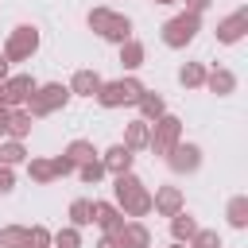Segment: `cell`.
<instances>
[{
  "label": "cell",
  "mask_w": 248,
  "mask_h": 248,
  "mask_svg": "<svg viewBox=\"0 0 248 248\" xmlns=\"http://www.w3.org/2000/svg\"><path fill=\"white\" fill-rule=\"evenodd\" d=\"M74 174H81V182H93V186H97V182L105 178V167H101V155H97V159H89V163H81V167H78Z\"/></svg>",
  "instance_id": "obj_31"
},
{
  "label": "cell",
  "mask_w": 248,
  "mask_h": 248,
  "mask_svg": "<svg viewBox=\"0 0 248 248\" xmlns=\"http://www.w3.org/2000/svg\"><path fill=\"white\" fill-rule=\"evenodd\" d=\"M140 93H143V81L128 74V78H116V81H101L97 105H101V108H124V105H136Z\"/></svg>",
  "instance_id": "obj_3"
},
{
  "label": "cell",
  "mask_w": 248,
  "mask_h": 248,
  "mask_svg": "<svg viewBox=\"0 0 248 248\" xmlns=\"http://www.w3.org/2000/svg\"><path fill=\"white\" fill-rule=\"evenodd\" d=\"M186 248H225V244H221L217 229H198V232L186 240Z\"/></svg>",
  "instance_id": "obj_30"
},
{
  "label": "cell",
  "mask_w": 248,
  "mask_h": 248,
  "mask_svg": "<svg viewBox=\"0 0 248 248\" xmlns=\"http://www.w3.org/2000/svg\"><path fill=\"white\" fill-rule=\"evenodd\" d=\"M70 105V89L62 85V81H46V85H39L31 97H27V116L31 120H39V116H50V112H58V108H66Z\"/></svg>",
  "instance_id": "obj_4"
},
{
  "label": "cell",
  "mask_w": 248,
  "mask_h": 248,
  "mask_svg": "<svg viewBox=\"0 0 248 248\" xmlns=\"http://www.w3.org/2000/svg\"><path fill=\"white\" fill-rule=\"evenodd\" d=\"M225 217H229V225H232V229H248V198H244V194L229 198V205H225Z\"/></svg>",
  "instance_id": "obj_24"
},
{
  "label": "cell",
  "mask_w": 248,
  "mask_h": 248,
  "mask_svg": "<svg viewBox=\"0 0 248 248\" xmlns=\"http://www.w3.org/2000/svg\"><path fill=\"white\" fill-rule=\"evenodd\" d=\"M12 190H16V170L0 167V194H12Z\"/></svg>",
  "instance_id": "obj_34"
},
{
  "label": "cell",
  "mask_w": 248,
  "mask_h": 248,
  "mask_svg": "<svg viewBox=\"0 0 248 248\" xmlns=\"http://www.w3.org/2000/svg\"><path fill=\"white\" fill-rule=\"evenodd\" d=\"M198 229H202V225H198V221H194V217H190L186 209H178V213L170 217V236H174L178 244H186V240H190V236H194Z\"/></svg>",
  "instance_id": "obj_23"
},
{
  "label": "cell",
  "mask_w": 248,
  "mask_h": 248,
  "mask_svg": "<svg viewBox=\"0 0 248 248\" xmlns=\"http://www.w3.org/2000/svg\"><path fill=\"white\" fill-rule=\"evenodd\" d=\"M62 155H66V159H70L74 167H81V163H89V159H97L101 151H97V147H93L89 140H70V143L62 147Z\"/></svg>",
  "instance_id": "obj_22"
},
{
  "label": "cell",
  "mask_w": 248,
  "mask_h": 248,
  "mask_svg": "<svg viewBox=\"0 0 248 248\" xmlns=\"http://www.w3.org/2000/svg\"><path fill=\"white\" fill-rule=\"evenodd\" d=\"M50 248H81V229L62 225L58 232H50Z\"/></svg>",
  "instance_id": "obj_29"
},
{
  "label": "cell",
  "mask_w": 248,
  "mask_h": 248,
  "mask_svg": "<svg viewBox=\"0 0 248 248\" xmlns=\"http://www.w3.org/2000/svg\"><path fill=\"white\" fill-rule=\"evenodd\" d=\"M27 248H50V229L46 225H31L27 229Z\"/></svg>",
  "instance_id": "obj_32"
},
{
  "label": "cell",
  "mask_w": 248,
  "mask_h": 248,
  "mask_svg": "<svg viewBox=\"0 0 248 248\" xmlns=\"http://www.w3.org/2000/svg\"><path fill=\"white\" fill-rule=\"evenodd\" d=\"M70 97H97V89H101V74L97 70H78L74 78H70Z\"/></svg>",
  "instance_id": "obj_15"
},
{
  "label": "cell",
  "mask_w": 248,
  "mask_h": 248,
  "mask_svg": "<svg viewBox=\"0 0 248 248\" xmlns=\"http://www.w3.org/2000/svg\"><path fill=\"white\" fill-rule=\"evenodd\" d=\"M132 159H136V155H132L124 143H112L108 151H101V167H105V174H112V178H116V174H128V170H132Z\"/></svg>",
  "instance_id": "obj_13"
},
{
  "label": "cell",
  "mask_w": 248,
  "mask_h": 248,
  "mask_svg": "<svg viewBox=\"0 0 248 248\" xmlns=\"http://www.w3.org/2000/svg\"><path fill=\"white\" fill-rule=\"evenodd\" d=\"M93 225L101 229V236H116L124 229V213L116 209V202H93Z\"/></svg>",
  "instance_id": "obj_11"
},
{
  "label": "cell",
  "mask_w": 248,
  "mask_h": 248,
  "mask_svg": "<svg viewBox=\"0 0 248 248\" xmlns=\"http://www.w3.org/2000/svg\"><path fill=\"white\" fill-rule=\"evenodd\" d=\"M27 174H31L35 186H50V182H54V167H50V159H27Z\"/></svg>",
  "instance_id": "obj_27"
},
{
  "label": "cell",
  "mask_w": 248,
  "mask_h": 248,
  "mask_svg": "<svg viewBox=\"0 0 248 248\" xmlns=\"http://www.w3.org/2000/svg\"><path fill=\"white\" fill-rule=\"evenodd\" d=\"M4 128H8V108L0 105V136H4Z\"/></svg>",
  "instance_id": "obj_38"
},
{
  "label": "cell",
  "mask_w": 248,
  "mask_h": 248,
  "mask_svg": "<svg viewBox=\"0 0 248 248\" xmlns=\"http://www.w3.org/2000/svg\"><path fill=\"white\" fill-rule=\"evenodd\" d=\"M35 89H39V81L31 74H8V81H0V105L4 108H23Z\"/></svg>",
  "instance_id": "obj_7"
},
{
  "label": "cell",
  "mask_w": 248,
  "mask_h": 248,
  "mask_svg": "<svg viewBox=\"0 0 248 248\" xmlns=\"http://www.w3.org/2000/svg\"><path fill=\"white\" fill-rule=\"evenodd\" d=\"M120 248H151V229L143 221H124V229L116 232Z\"/></svg>",
  "instance_id": "obj_14"
},
{
  "label": "cell",
  "mask_w": 248,
  "mask_h": 248,
  "mask_svg": "<svg viewBox=\"0 0 248 248\" xmlns=\"http://www.w3.org/2000/svg\"><path fill=\"white\" fill-rule=\"evenodd\" d=\"M50 167H54V178H66V174H74V170H78L66 155H54V159H50Z\"/></svg>",
  "instance_id": "obj_33"
},
{
  "label": "cell",
  "mask_w": 248,
  "mask_h": 248,
  "mask_svg": "<svg viewBox=\"0 0 248 248\" xmlns=\"http://www.w3.org/2000/svg\"><path fill=\"white\" fill-rule=\"evenodd\" d=\"M35 50H39V27H35V23L12 27L8 39H4V46H0V54L8 58V66H12V62H31Z\"/></svg>",
  "instance_id": "obj_5"
},
{
  "label": "cell",
  "mask_w": 248,
  "mask_h": 248,
  "mask_svg": "<svg viewBox=\"0 0 248 248\" xmlns=\"http://www.w3.org/2000/svg\"><path fill=\"white\" fill-rule=\"evenodd\" d=\"M70 225H74V229L93 225V202H89V198H74V202H70Z\"/></svg>",
  "instance_id": "obj_25"
},
{
  "label": "cell",
  "mask_w": 248,
  "mask_h": 248,
  "mask_svg": "<svg viewBox=\"0 0 248 248\" xmlns=\"http://www.w3.org/2000/svg\"><path fill=\"white\" fill-rule=\"evenodd\" d=\"M205 74H209L205 62H182L178 66V85L182 89H202L205 85Z\"/></svg>",
  "instance_id": "obj_20"
},
{
  "label": "cell",
  "mask_w": 248,
  "mask_h": 248,
  "mask_svg": "<svg viewBox=\"0 0 248 248\" xmlns=\"http://www.w3.org/2000/svg\"><path fill=\"white\" fill-rule=\"evenodd\" d=\"M174 143H182V120H178V116H170V112H163V116L151 124V136H147V151L167 159Z\"/></svg>",
  "instance_id": "obj_6"
},
{
  "label": "cell",
  "mask_w": 248,
  "mask_h": 248,
  "mask_svg": "<svg viewBox=\"0 0 248 248\" xmlns=\"http://www.w3.org/2000/svg\"><path fill=\"white\" fill-rule=\"evenodd\" d=\"M116 209H120L128 221H140V217H147V213H151V190H147V186L132 190L128 198H120V202H116Z\"/></svg>",
  "instance_id": "obj_12"
},
{
  "label": "cell",
  "mask_w": 248,
  "mask_h": 248,
  "mask_svg": "<svg viewBox=\"0 0 248 248\" xmlns=\"http://www.w3.org/2000/svg\"><path fill=\"white\" fill-rule=\"evenodd\" d=\"M155 4H163V8H170V4H182V0H155Z\"/></svg>",
  "instance_id": "obj_39"
},
{
  "label": "cell",
  "mask_w": 248,
  "mask_h": 248,
  "mask_svg": "<svg viewBox=\"0 0 248 248\" xmlns=\"http://www.w3.org/2000/svg\"><path fill=\"white\" fill-rule=\"evenodd\" d=\"M147 136H151V124L147 120H132L124 128V147L136 155V151H147Z\"/></svg>",
  "instance_id": "obj_19"
},
{
  "label": "cell",
  "mask_w": 248,
  "mask_h": 248,
  "mask_svg": "<svg viewBox=\"0 0 248 248\" xmlns=\"http://www.w3.org/2000/svg\"><path fill=\"white\" fill-rule=\"evenodd\" d=\"M136 108H140V120H147V124H155L163 112H167V101L159 97V93H151V89H143L140 93V101H136Z\"/></svg>",
  "instance_id": "obj_17"
},
{
  "label": "cell",
  "mask_w": 248,
  "mask_h": 248,
  "mask_svg": "<svg viewBox=\"0 0 248 248\" xmlns=\"http://www.w3.org/2000/svg\"><path fill=\"white\" fill-rule=\"evenodd\" d=\"M198 31H202V16H194V12H178V16H170V19L159 27V39H163V46L182 50V46H190V43L198 39Z\"/></svg>",
  "instance_id": "obj_2"
},
{
  "label": "cell",
  "mask_w": 248,
  "mask_h": 248,
  "mask_svg": "<svg viewBox=\"0 0 248 248\" xmlns=\"http://www.w3.org/2000/svg\"><path fill=\"white\" fill-rule=\"evenodd\" d=\"M0 248H27V225H4L0 229Z\"/></svg>",
  "instance_id": "obj_28"
},
{
  "label": "cell",
  "mask_w": 248,
  "mask_h": 248,
  "mask_svg": "<svg viewBox=\"0 0 248 248\" xmlns=\"http://www.w3.org/2000/svg\"><path fill=\"white\" fill-rule=\"evenodd\" d=\"M31 124H35V120L27 116V108H8V128H4V136L23 143V140L31 136Z\"/></svg>",
  "instance_id": "obj_18"
},
{
  "label": "cell",
  "mask_w": 248,
  "mask_h": 248,
  "mask_svg": "<svg viewBox=\"0 0 248 248\" xmlns=\"http://www.w3.org/2000/svg\"><path fill=\"white\" fill-rule=\"evenodd\" d=\"M97 248H120V244H116V236H101V240H97Z\"/></svg>",
  "instance_id": "obj_36"
},
{
  "label": "cell",
  "mask_w": 248,
  "mask_h": 248,
  "mask_svg": "<svg viewBox=\"0 0 248 248\" xmlns=\"http://www.w3.org/2000/svg\"><path fill=\"white\" fill-rule=\"evenodd\" d=\"M85 23H89V31L93 35H101L105 43H128L132 39V19L124 16V12H112V8H89V16H85Z\"/></svg>",
  "instance_id": "obj_1"
},
{
  "label": "cell",
  "mask_w": 248,
  "mask_h": 248,
  "mask_svg": "<svg viewBox=\"0 0 248 248\" xmlns=\"http://www.w3.org/2000/svg\"><path fill=\"white\" fill-rule=\"evenodd\" d=\"M170 248H186V244H178V240H174V244H170Z\"/></svg>",
  "instance_id": "obj_40"
},
{
  "label": "cell",
  "mask_w": 248,
  "mask_h": 248,
  "mask_svg": "<svg viewBox=\"0 0 248 248\" xmlns=\"http://www.w3.org/2000/svg\"><path fill=\"white\" fill-rule=\"evenodd\" d=\"M182 4H186L182 12H194V16H202V12H205V8L213 4V0H182Z\"/></svg>",
  "instance_id": "obj_35"
},
{
  "label": "cell",
  "mask_w": 248,
  "mask_h": 248,
  "mask_svg": "<svg viewBox=\"0 0 248 248\" xmlns=\"http://www.w3.org/2000/svg\"><path fill=\"white\" fill-rule=\"evenodd\" d=\"M0 81H8V58L0 54Z\"/></svg>",
  "instance_id": "obj_37"
},
{
  "label": "cell",
  "mask_w": 248,
  "mask_h": 248,
  "mask_svg": "<svg viewBox=\"0 0 248 248\" xmlns=\"http://www.w3.org/2000/svg\"><path fill=\"white\" fill-rule=\"evenodd\" d=\"M167 167L174 170V174H194L198 167H202V147L198 143H174L170 147V155H167Z\"/></svg>",
  "instance_id": "obj_8"
},
{
  "label": "cell",
  "mask_w": 248,
  "mask_h": 248,
  "mask_svg": "<svg viewBox=\"0 0 248 248\" xmlns=\"http://www.w3.org/2000/svg\"><path fill=\"white\" fill-rule=\"evenodd\" d=\"M244 35H248V8H236V12H229L225 19H217V43L232 46V43H240Z\"/></svg>",
  "instance_id": "obj_9"
},
{
  "label": "cell",
  "mask_w": 248,
  "mask_h": 248,
  "mask_svg": "<svg viewBox=\"0 0 248 248\" xmlns=\"http://www.w3.org/2000/svg\"><path fill=\"white\" fill-rule=\"evenodd\" d=\"M143 58H147V50H143V43L140 39H128V43H120V66L132 74V70H140L143 66Z\"/></svg>",
  "instance_id": "obj_21"
},
{
  "label": "cell",
  "mask_w": 248,
  "mask_h": 248,
  "mask_svg": "<svg viewBox=\"0 0 248 248\" xmlns=\"http://www.w3.org/2000/svg\"><path fill=\"white\" fill-rule=\"evenodd\" d=\"M178 209H186L182 190H178V186H155V194H151V213H159V217H174Z\"/></svg>",
  "instance_id": "obj_10"
},
{
  "label": "cell",
  "mask_w": 248,
  "mask_h": 248,
  "mask_svg": "<svg viewBox=\"0 0 248 248\" xmlns=\"http://www.w3.org/2000/svg\"><path fill=\"white\" fill-rule=\"evenodd\" d=\"M205 89L217 93V97H229V93H236V74L225 70V66H217V70L205 74Z\"/></svg>",
  "instance_id": "obj_16"
},
{
  "label": "cell",
  "mask_w": 248,
  "mask_h": 248,
  "mask_svg": "<svg viewBox=\"0 0 248 248\" xmlns=\"http://www.w3.org/2000/svg\"><path fill=\"white\" fill-rule=\"evenodd\" d=\"M19 163H27V147L19 140H4L0 143V167H19Z\"/></svg>",
  "instance_id": "obj_26"
}]
</instances>
